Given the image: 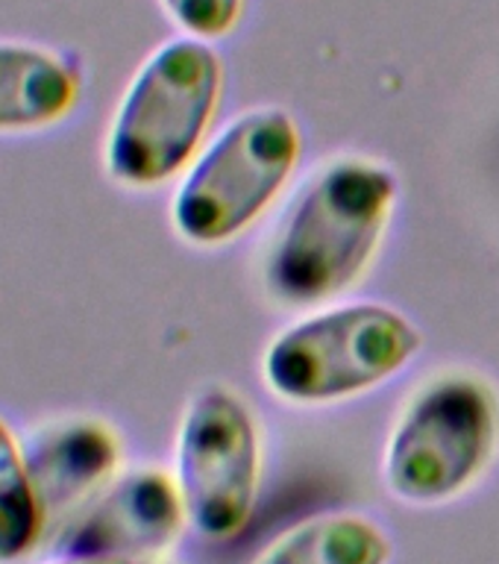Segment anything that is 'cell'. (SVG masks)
I'll return each instance as SVG.
<instances>
[{"label": "cell", "mask_w": 499, "mask_h": 564, "mask_svg": "<svg viewBox=\"0 0 499 564\" xmlns=\"http://www.w3.org/2000/svg\"><path fill=\"white\" fill-rule=\"evenodd\" d=\"M400 180L370 156H335L294 194L271 245L262 280L276 303L324 306L373 262L394 215Z\"/></svg>", "instance_id": "1"}, {"label": "cell", "mask_w": 499, "mask_h": 564, "mask_svg": "<svg viewBox=\"0 0 499 564\" xmlns=\"http://www.w3.org/2000/svg\"><path fill=\"white\" fill-rule=\"evenodd\" d=\"M224 62L215 44L174 35L132 70L106 123V176L127 192H153L188 171L218 115Z\"/></svg>", "instance_id": "2"}, {"label": "cell", "mask_w": 499, "mask_h": 564, "mask_svg": "<svg viewBox=\"0 0 499 564\" xmlns=\"http://www.w3.org/2000/svg\"><path fill=\"white\" fill-rule=\"evenodd\" d=\"M499 449V391L474 370H438L412 391L382 449L400 502L441 506L479 482Z\"/></svg>", "instance_id": "3"}, {"label": "cell", "mask_w": 499, "mask_h": 564, "mask_svg": "<svg viewBox=\"0 0 499 564\" xmlns=\"http://www.w3.org/2000/svg\"><path fill=\"white\" fill-rule=\"evenodd\" d=\"M303 132L289 109H247L203 144L171 197V227L194 247L241 236L289 185Z\"/></svg>", "instance_id": "4"}, {"label": "cell", "mask_w": 499, "mask_h": 564, "mask_svg": "<svg viewBox=\"0 0 499 564\" xmlns=\"http://www.w3.org/2000/svg\"><path fill=\"white\" fill-rule=\"evenodd\" d=\"M421 347V329L403 312L386 303H344L273 335L262 379L289 403H338L397 377Z\"/></svg>", "instance_id": "5"}, {"label": "cell", "mask_w": 499, "mask_h": 564, "mask_svg": "<svg viewBox=\"0 0 499 564\" xmlns=\"http://www.w3.org/2000/svg\"><path fill=\"white\" fill-rule=\"evenodd\" d=\"M174 476L188 527L206 541H232L253 518L262 485V435L232 388H197L180 417Z\"/></svg>", "instance_id": "6"}, {"label": "cell", "mask_w": 499, "mask_h": 564, "mask_svg": "<svg viewBox=\"0 0 499 564\" xmlns=\"http://www.w3.org/2000/svg\"><path fill=\"white\" fill-rule=\"evenodd\" d=\"M188 527L174 470L123 467L95 500L51 535V553L162 558Z\"/></svg>", "instance_id": "7"}, {"label": "cell", "mask_w": 499, "mask_h": 564, "mask_svg": "<svg viewBox=\"0 0 499 564\" xmlns=\"http://www.w3.org/2000/svg\"><path fill=\"white\" fill-rule=\"evenodd\" d=\"M21 438L51 535L127 467L121 432L100 414H51L21 432Z\"/></svg>", "instance_id": "8"}, {"label": "cell", "mask_w": 499, "mask_h": 564, "mask_svg": "<svg viewBox=\"0 0 499 564\" xmlns=\"http://www.w3.org/2000/svg\"><path fill=\"white\" fill-rule=\"evenodd\" d=\"M83 62L65 47L0 39V135H39L77 112Z\"/></svg>", "instance_id": "9"}, {"label": "cell", "mask_w": 499, "mask_h": 564, "mask_svg": "<svg viewBox=\"0 0 499 564\" xmlns=\"http://www.w3.org/2000/svg\"><path fill=\"white\" fill-rule=\"evenodd\" d=\"M394 544L379 523L356 511H326L276 535L250 564H388Z\"/></svg>", "instance_id": "10"}, {"label": "cell", "mask_w": 499, "mask_h": 564, "mask_svg": "<svg viewBox=\"0 0 499 564\" xmlns=\"http://www.w3.org/2000/svg\"><path fill=\"white\" fill-rule=\"evenodd\" d=\"M51 541V520L35 488L24 438L0 414V564L30 558Z\"/></svg>", "instance_id": "11"}, {"label": "cell", "mask_w": 499, "mask_h": 564, "mask_svg": "<svg viewBox=\"0 0 499 564\" xmlns=\"http://www.w3.org/2000/svg\"><path fill=\"white\" fill-rule=\"evenodd\" d=\"M167 21L183 35L218 42L227 39L245 15L247 0H156Z\"/></svg>", "instance_id": "12"}, {"label": "cell", "mask_w": 499, "mask_h": 564, "mask_svg": "<svg viewBox=\"0 0 499 564\" xmlns=\"http://www.w3.org/2000/svg\"><path fill=\"white\" fill-rule=\"evenodd\" d=\"M42 564H165L162 558H127V555H91V553H51Z\"/></svg>", "instance_id": "13"}]
</instances>
